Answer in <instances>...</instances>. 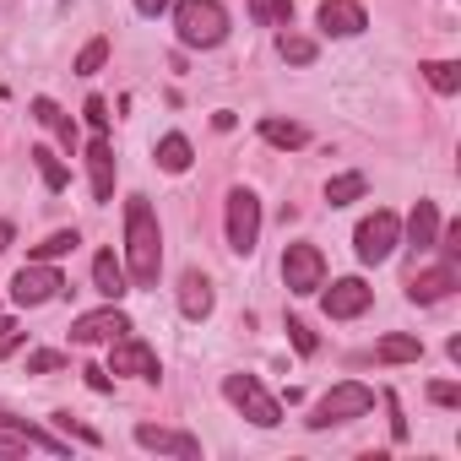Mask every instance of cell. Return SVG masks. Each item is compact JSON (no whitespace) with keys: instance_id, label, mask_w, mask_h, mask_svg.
I'll return each instance as SVG.
<instances>
[{"instance_id":"1","label":"cell","mask_w":461,"mask_h":461,"mask_svg":"<svg viewBox=\"0 0 461 461\" xmlns=\"http://www.w3.org/2000/svg\"><path fill=\"white\" fill-rule=\"evenodd\" d=\"M125 277L131 288H158V272H163V228H158V212L147 195H131L125 201Z\"/></svg>"},{"instance_id":"2","label":"cell","mask_w":461,"mask_h":461,"mask_svg":"<svg viewBox=\"0 0 461 461\" xmlns=\"http://www.w3.org/2000/svg\"><path fill=\"white\" fill-rule=\"evenodd\" d=\"M174 33H179L185 50H217L228 39L222 0H179V6H174Z\"/></svg>"},{"instance_id":"3","label":"cell","mask_w":461,"mask_h":461,"mask_svg":"<svg viewBox=\"0 0 461 461\" xmlns=\"http://www.w3.org/2000/svg\"><path fill=\"white\" fill-rule=\"evenodd\" d=\"M364 412H375V391H369L364 380H342V385H331V391L315 402L310 429H337V423H353V418H364Z\"/></svg>"},{"instance_id":"4","label":"cell","mask_w":461,"mask_h":461,"mask_svg":"<svg viewBox=\"0 0 461 461\" xmlns=\"http://www.w3.org/2000/svg\"><path fill=\"white\" fill-rule=\"evenodd\" d=\"M222 396L234 402L256 429H277V423H283V402H277L256 375H222Z\"/></svg>"},{"instance_id":"5","label":"cell","mask_w":461,"mask_h":461,"mask_svg":"<svg viewBox=\"0 0 461 461\" xmlns=\"http://www.w3.org/2000/svg\"><path fill=\"white\" fill-rule=\"evenodd\" d=\"M256 245H261V201H256V190L234 185L228 190V250L250 256Z\"/></svg>"},{"instance_id":"6","label":"cell","mask_w":461,"mask_h":461,"mask_svg":"<svg viewBox=\"0 0 461 461\" xmlns=\"http://www.w3.org/2000/svg\"><path fill=\"white\" fill-rule=\"evenodd\" d=\"M283 283H288V294H299V299L321 294V288H326V256H321V245H310V240L288 245V250H283Z\"/></svg>"},{"instance_id":"7","label":"cell","mask_w":461,"mask_h":461,"mask_svg":"<svg viewBox=\"0 0 461 461\" xmlns=\"http://www.w3.org/2000/svg\"><path fill=\"white\" fill-rule=\"evenodd\" d=\"M396 245H402V217H396V212H375V217H364V222H358V234H353V250H358L364 267L391 261Z\"/></svg>"},{"instance_id":"8","label":"cell","mask_w":461,"mask_h":461,"mask_svg":"<svg viewBox=\"0 0 461 461\" xmlns=\"http://www.w3.org/2000/svg\"><path fill=\"white\" fill-rule=\"evenodd\" d=\"M60 294H66V277L55 272V261H28V267L12 277V299H17L23 310H39V304L60 299Z\"/></svg>"},{"instance_id":"9","label":"cell","mask_w":461,"mask_h":461,"mask_svg":"<svg viewBox=\"0 0 461 461\" xmlns=\"http://www.w3.org/2000/svg\"><path fill=\"white\" fill-rule=\"evenodd\" d=\"M125 331H136V326H131V315H125L120 304H109V310H93V315H77V321H71V342H82V348L114 342V337H125Z\"/></svg>"},{"instance_id":"10","label":"cell","mask_w":461,"mask_h":461,"mask_svg":"<svg viewBox=\"0 0 461 461\" xmlns=\"http://www.w3.org/2000/svg\"><path fill=\"white\" fill-rule=\"evenodd\" d=\"M109 369H114V375H136V380H158V375H163V369H158V353H152L141 337H131V331L109 342Z\"/></svg>"},{"instance_id":"11","label":"cell","mask_w":461,"mask_h":461,"mask_svg":"<svg viewBox=\"0 0 461 461\" xmlns=\"http://www.w3.org/2000/svg\"><path fill=\"white\" fill-rule=\"evenodd\" d=\"M321 304H326L331 321H358V315L375 304V288H369L364 277H342V283H331V288L321 294Z\"/></svg>"},{"instance_id":"12","label":"cell","mask_w":461,"mask_h":461,"mask_svg":"<svg viewBox=\"0 0 461 461\" xmlns=\"http://www.w3.org/2000/svg\"><path fill=\"white\" fill-rule=\"evenodd\" d=\"M136 445L158 450V456H179V461H201V439L185 429H163V423H136Z\"/></svg>"},{"instance_id":"13","label":"cell","mask_w":461,"mask_h":461,"mask_svg":"<svg viewBox=\"0 0 461 461\" xmlns=\"http://www.w3.org/2000/svg\"><path fill=\"white\" fill-rule=\"evenodd\" d=\"M364 28H369V17H364L358 0H321V33H331V39H358Z\"/></svg>"},{"instance_id":"14","label":"cell","mask_w":461,"mask_h":461,"mask_svg":"<svg viewBox=\"0 0 461 461\" xmlns=\"http://www.w3.org/2000/svg\"><path fill=\"white\" fill-rule=\"evenodd\" d=\"M87 185H93V201H114V147L104 131L87 141Z\"/></svg>"},{"instance_id":"15","label":"cell","mask_w":461,"mask_h":461,"mask_svg":"<svg viewBox=\"0 0 461 461\" xmlns=\"http://www.w3.org/2000/svg\"><path fill=\"white\" fill-rule=\"evenodd\" d=\"M456 294V267L450 261H439V267H429V272H412V283H407V299L412 304H439V299H450Z\"/></svg>"},{"instance_id":"16","label":"cell","mask_w":461,"mask_h":461,"mask_svg":"<svg viewBox=\"0 0 461 461\" xmlns=\"http://www.w3.org/2000/svg\"><path fill=\"white\" fill-rule=\"evenodd\" d=\"M434 240H439V206H434V201H418L412 217H407V250H412V256H429Z\"/></svg>"},{"instance_id":"17","label":"cell","mask_w":461,"mask_h":461,"mask_svg":"<svg viewBox=\"0 0 461 461\" xmlns=\"http://www.w3.org/2000/svg\"><path fill=\"white\" fill-rule=\"evenodd\" d=\"M93 288L114 304V299H125L131 294V277H125V261L114 256V250H98L93 256Z\"/></svg>"},{"instance_id":"18","label":"cell","mask_w":461,"mask_h":461,"mask_svg":"<svg viewBox=\"0 0 461 461\" xmlns=\"http://www.w3.org/2000/svg\"><path fill=\"white\" fill-rule=\"evenodd\" d=\"M33 120H39V125H44V131H50L66 152H77V120H71L55 98H33Z\"/></svg>"},{"instance_id":"19","label":"cell","mask_w":461,"mask_h":461,"mask_svg":"<svg viewBox=\"0 0 461 461\" xmlns=\"http://www.w3.org/2000/svg\"><path fill=\"white\" fill-rule=\"evenodd\" d=\"M179 315L185 321H206L212 315V283L201 272H185L179 277Z\"/></svg>"},{"instance_id":"20","label":"cell","mask_w":461,"mask_h":461,"mask_svg":"<svg viewBox=\"0 0 461 461\" xmlns=\"http://www.w3.org/2000/svg\"><path fill=\"white\" fill-rule=\"evenodd\" d=\"M418 358H423V342L407 331H391L375 342V364H418Z\"/></svg>"},{"instance_id":"21","label":"cell","mask_w":461,"mask_h":461,"mask_svg":"<svg viewBox=\"0 0 461 461\" xmlns=\"http://www.w3.org/2000/svg\"><path fill=\"white\" fill-rule=\"evenodd\" d=\"M261 141H272V147H283V152H299L304 141H310V131L299 125V120H261Z\"/></svg>"},{"instance_id":"22","label":"cell","mask_w":461,"mask_h":461,"mask_svg":"<svg viewBox=\"0 0 461 461\" xmlns=\"http://www.w3.org/2000/svg\"><path fill=\"white\" fill-rule=\"evenodd\" d=\"M277 55L288 60V66H315V55H321V44L310 39V33H277Z\"/></svg>"},{"instance_id":"23","label":"cell","mask_w":461,"mask_h":461,"mask_svg":"<svg viewBox=\"0 0 461 461\" xmlns=\"http://www.w3.org/2000/svg\"><path fill=\"white\" fill-rule=\"evenodd\" d=\"M152 158H158V168H163V174H185L195 152H190V141L174 131V136H163V141H158V152H152Z\"/></svg>"},{"instance_id":"24","label":"cell","mask_w":461,"mask_h":461,"mask_svg":"<svg viewBox=\"0 0 461 461\" xmlns=\"http://www.w3.org/2000/svg\"><path fill=\"white\" fill-rule=\"evenodd\" d=\"M28 158L39 163V179H44L50 190H66V185H71V168L60 163V152H55V147H33Z\"/></svg>"},{"instance_id":"25","label":"cell","mask_w":461,"mask_h":461,"mask_svg":"<svg viewBox=\"0 0 461 461\" xmlns=\"http://www.w3.org/2000/svg\"><path fill=\"white\" fill-rule=\"evenodd\" d=\"M261 28H294V0H245Z\"/></svg>"},{"instance_id":"26","label":"cell","mask_w":461,"mask_h":461,"mask_svg":"<svg viewBox=\"0 0 461 461\" xmlns=\"http://www.w3.org/2000/svg\"><path fill=\"white\" fill-rule=\"evenodd\" d=\"M418 71L429 77V87H434V93H445V98H450V93H461V66H456V60H423Z\"/></svg>"},{"instance_id":"27","label":"cell","mask_w":461,"mask_h":461,"mask_svg":"<svg viewBox=\"0 0 461 461\" xmlns=\"http://www.w3.org/2000/svg\"><path fill=\"white\" fill-rule=\"evenodd\" d=\"M82 240H77V228H60V234H50L44 245H33L28 250V261H60V256H71Z\"/></svg>"},{"instance_id":"28","label":"cell","mask_w":461,"mask_h":461,"mask_svg":"<svg viewBox=\"0 0 461 461\" xmlns=\"http://www.w3.org/2000/svg\"><path fill=\"white\" fill-rule=\"evenodd\" d=\"M364 190H369L364 174H337V179H326V201H331V206H348V201H358Z\"/></svg>"},{"instance_id":"29","label":"cell","mask_w":461,"mask_h":461,"mask_svg":"<svg viewBox=\"0 0 461 461\" xmlns=\"http://www.w3.org/2000/svg\"><path fill=\"white\" fill-rule=\"evenodd\" d=\"M104 60H109V39H87L82 55H77V77H98Z\"/></svg>"},{"instance_id":"30","label":"cell","mask_w":461,"mask_h":461,"mask_svg":"<svg viewBox=\"0 0 461 461\" xmlns=\"http://www.w3.org/2000/svg\"><path fill=\"white\" fill-rule=\"evenodd\" d=\"M55 369H66V353H55V348L28 353V375H55Z\"/></svg>"},{"instance_id":"31","label":"cell","mask_w":461,"mask_h":461,"mask_svg":"<svg viewBox=\"0 0 461 461\" xmlns=\"http://www.w3.org/2000/svg\"><path fill=\"white\" fill-rule=\"evenodd\" d=\"M82 114H87V125H93V131H104V136H109V104H104L98 93L82 104Z\"/></svg>"},{"instance_id":"32","label":"cell","mask_w":461,"mask_h":461,"mask_svg":"<svg viewBox=\"0 0 461 461\" xmlns=\"http://www.w3.org/2000/svg\"><path fill=\"white\" fill-rule=\"evenodd\" d=\"M429 402H434V407H461V385L434 380V385H429Z\"/></svg>"},{"instance_id":"33","label":"cell","mask_w":461,"mask_h":461,"mask_svg":"<svg viewBox=\"0 0 461 461\" xmlns=\"http://www.w3.org/2000/svg\"><path fill=\"white\" fill-rule=\"evenodd\" d=\"M288 342H294V348H299V353H304V358H310V353H315V331H310V326H304V321H288Z\"/></svg>"},{"instance_id":"34","label":"cell","mask_w":461,"mask_h":461,"mask_svg":"<svg viewBox=\"0 0 461 461\" xmlns=\"http://www.w3.org/2000/svg\"><path fill=\"white\" fill-rule=\"evenodd\" d=\"M385 407H391V439L402 445V439H407V418H402V402H396V396H385Z\"/></svg>"},{"instance_id":"35","label":"cell","mask_w":461,"mask_h":461,"mask_svg":"<svg viewBox=\"0 0 461 461\" xmlns=\"http://www.w3.org/2000/svg\"><path fill=\"white\" fill-rule=\"evenodd\" d=\"M82 380H87L93 391H114V380H109V369H98V364H87V369H82Z\"/></svg>"},{"instance_id":"36","label":"cell","mask_w":461,"mask_h":461,"mask_svg":"<svg viewBox=\"0 0 461 461\" xmlns=\"http://www.w3.org/2000/svg\"><path fill=\"white\" fill-rule=\"evenodd\" d=\"M23 348V331H6V337H0V358H12Z\"/></svg>"},{"instance_id":"37","label":"cell","mask_w":461,"mask_h":461,"mask_svg":"<svg viewBox=\"0 0 461 461\" xmlns=\"http://www.w3.org/2000/svg\"><path fill=\"white\" fill-rule=\"evenodd\" d=\"M136 12L141 17H158V12H168V0H136Z\"/></svg>"},{"instance_id":"38","label":"cell","mask_w":461,"mask_h":461,"mask_svg":"<svg viewBox=\"0 0 461 461\" xmlns=\"http://www.w3.org/2000/svg\"><path fill=\"white\" fill-rule=\"evenodd\" d=\"M12 240H17V228H12V222H0V256H6V245H12Z\"/></svg>"},{"instance_id":"39","label":"cell","mask_w":461,"mask_h":461,"mask_svg":"<svg viewBox=\"0 0 461 461\" xmlns=\"http://www.w3.org/2000/svg\"><path fill=\"white\" fill-rule=\"evenodd\" d=\"M6 331H17V326H12V321H6V315H0V337H6Z\"/></svg>"}]
</instances>
